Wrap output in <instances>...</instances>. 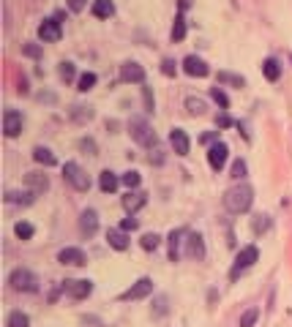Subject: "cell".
Instances as JSON below:
<instances>
[{"label": "cell", "mask_w": 292, "mask_h": 327, "mask_svg": "<svg viewBox=\"0 0 292 327\" xmlns=\"http://www.w3.org/2000/svg\"><path fill=\"white\" fill-rule=\"evenodd\" d=\"M251 202H254V191H251V186H246V183H238V186H232L224 194V207L235 215L246 213L251 207Z\"/></svg>", "instance_id": "1"}, {"label": "cell", "mask_w": 292, "mask_h": 327, "mask_svg": "<svg viewBox=\"0 0 292 327\" xmlns=\"http://www.w3.org/2000/svg\"><path fill=\"white\" fill-rule=\"evenodd\" d=\"M63 178H66L77 191H88L90 188V180H88V174H85V169L80 164H74V161H68L66 166H63Z\"/></svg>", "instance_id": "2"}, {"label": "cell", "mask_w": 292, "mask_h": 327, "mask_svg": "<svg viewBox=\"0 0 292 327\" xmlns=\"http://www.w3.org/2000/svg\"><path fill=\"white\" fill-rule=\"evenodd\" d=\"M9 284H11L17 292H36V284H38V281H36V275L30 273V270L19 267V270H14V273H11Z\"/></svg>", "instance_id": "3"}, {"label": "cell", "mask_w": 292, "mask_h": 327, "mask_svg": "<svg viewBox=\"0 0 292 327\" xmlns=\"http://www.w3.org/2000/svg\"><path fill=\"white\" fill-rule=\"evenodd\" d=\"M227 158H230V147H227L224 142H216V145L208 147V164H210L213 172H222Z\"/></svg>", "instance_id": "4"}, {"label": "cell", "mask_w": 292, "mask_h": 327, "mask_svg": "<svg viewBox=\"0 0 292 327\" xmlns=\"http://www.w3.org/2000/svg\"><path fill=\"white\" fill-rule=\"evenodd\" d=\"M131 137L139 142V145H145V147H156V134L151 131V125H148L145 120H131Z\"/></svg>", "instance_id": "5"}, {"label": "cell", "mask_w": 292, "mask_h": 327, "mask_svg": "<svg viewBox=\"0 0 292 327\" xmlns=\"http://www.w3.org/2000/svg\"><path fill=\"white\" fill-rule=\"evenodd\" d=\"M259 259V251H257V245H246V248H243L240 254H238V259H235V267H232V278H238V273L240 270H249L251 265H254V262Z\"/></svg>", "instance_id": "6"}, {"label": "cell", "mask_w": 292, "mask_h": 327, "mask_svg": "<svg viewBox=\"0 0 292 327\" xmlns=\"http://www.w3.org/2000/svg\"><path fill=\"white\" fill-rule=\"evenodd\" d=\"M63 289H66L74 300H82V297H88V294L93 292V281H88V278H74V281L63 284Z\"/></svg>", "instance_id": "7"}, {"label": "cell", "mask_w": 292, "mask_h": 327, "mask_svg": "<svg viewBox=\"0 0 292 327\" xmlns=\"http://www.w3.org/2000/svg\"><path fill=\"white\" fill-rule=\"evenodd\" d=\"M63 30H60V22L58 19H44L41 25H38V38H41L44 44H52V41H60Z\"/></svg>", "instance_id": "8"}, {"label": "cell", "mask_w": 292, "mask_h": 327, "mask_svg": "<svg viewBox=\"0 0 292 327\" xmlns=\"http://www.w3.org/2000/svg\"><path fill=\"white\" fill-rule=\"evenodd\" d=\"M151 292H153V281H151V278H139L131 289H126L120 294V300H142V297H148Z\"/></svg>", "instance_id": "9"}, {"label": "cell", "mask_w": 292, "mask_h": 327, "mask_svg": "<svg viewBox=\"0 0 292 327\" xmlns=\"http://www.w3.org/2000/svg\"><path fill=\"white\" fill-rule=\"evenodd\" d=\"M120 79H123V82H137V85H142V82H145V68H142L139 63L129 60V63H123V66H120Z\"/></svg>", "instance_id": "10"}, {"label": "cell", "mask_w": 292, "mask_h": 327, "mask_svg": "<svg viewBox=\"0 0 292 327\" xmlns=\"http://www.w3.org/2000/svg\"><path fill=\"white\" fill-rule=\"evenodd\" d=\"M169 145H172V150H175L178 156H188V150H191V139H188V134L183 129H172Z\"/></svg>", "instance_id": "11"}, {"label": "cell", "mask_w": 292, "mask_h": 327, "mask_svg": "<svg viewBox=\"0 0 292 327\" xmlns=\"http://www.w3.org/2000/svg\"><path fill=\"white\" fill-rule=\"evenodd\" d=\"M3 131H6V137H17L22 131V115L17 109H6L3 112Z\"/></svg>", "instance_id": "12"}, {"label": "cell", "mask_w": 292, "mask_h": 327, "mask_svg": "<svg viewBox=\"0 0 292 327\" xmlns=\"http://www.w3.org/2000/svg\"><path fill=\"white\" fill-rule=\"evenodd\" d=\"M183 71L188 77H208L210 74L208 63H205L202 58H197V55H188V58L183 60Z\"/></svg>", "instance_id": "13"}, {"label": "cell", "mask_w": 292, "mask_h": 327, "mask_svg": "<svg viewBox=\"0 0 292 327\" xmlns=\"http://www.w3.org/2000/svg\"><path fill=\"white\" fill-rule=\"evenodd\" d=\"M58 262H60V265H71V267H82L88 259H85L82 248H63L58 254Z\"/></svg>", "instance_id": "14"}, {"label": "cell", "mask_w": 292, "mask_h": 327, "mask_svg": "<svg viewBox=\"0 0 292 327\" xmlns=\"http://www.w3.org/2000/svg\"><path fill=\"white\" fill-rule=\"evenodd\" d=\"M148 202V194H142V191H129V194L123 196V207H126V213H137L139 207H145Z\"/></svg>", "instance_id": "15"}, {"label": "cell", "mask_w": 292, "mask_h": 327, "mask_svg": "<svg viewBox=\"0 0 292 327\" xmlns=\"http://www.w3.org/2000/svg\"><path fill=\"white\" fill-rule=\"evenodd\" d=\"M96 229H99V215H96V210H85L80 215V232L93 237V235H96Z\"/></svg>", "instance_id": "16"}, {"label": "cell", "mask_w": 292, "mask_h": 327, "mask_svg": "<svg viewBox=\"0 0 292 327\" xmlns=\"http://www.w3.org/2000/svg\"><path fill=\"white\" fill-rule=\"evenodd\" d=\"M25 183H28L30 194H44V191L50 188V180H46V174H41V172H28Z\"/></svg>", "instance_id": "17"}, {"label": "cell", "mask_w": 292, "mask_h": 327, "mask_svg": "<svg viewBox=\"0 0 292 327\" xmlns=\"http://www.w3.org/2000/svg\"><path fill=\"white\" fill-rule=\"evenodd\" d=\"M120 186V178H117L115 172H109V169H104L99 174V188L104 191V194H112V191Z\"/></svg>", "instance_id": "18"}, {"label": "cell", "mask_w": 292, "mask_h": 327, "mask_svg": "<svg viewBox=\"0 0 292 327\" xmlns=\"http://www.w3.org/2000/svg\"><path fill=\"white\" fill-rule=\"evenodd\" d=\"M186 237V229H172L169 232V259L178 262L180 259V243Z\"/></svg>", "instance_id": "19"}, {"label": "cell", "mask_w": 292, "mask_h": 327, "mask_svg": "<svg viewBox=\"0 0 292 327\" xmlns=\"http://www.w3.org/2000/svg\"><path fill=\"white\" fill-rule=\"evenodd\" d=\"M107 243L112 245L115 251H126V248H129V237H126L123 229H109V232H107Z\"/></svg>", "instance_id": "20"}, {"label": "cell", "mask_w": 292, "mask_h": 327, "mask_svg": "<svg viewBox=\"0 0 292 327\" xmlns=\"http://www.w3.org/2000/svg\"><path fill=\"white\" fill-rule=\"evenodd\" d=\"M112 14H115L112 0H96V3H93V17L96 19H107V17H112Z\"/></svg>", "instance_id": "21"}, {"label": "cell", "mask_w": 292, "mask_h": 327, "mask_svg": "<svg viewBox=\"0 0 292 327\" xmlns=\"http://www.w3.org/2000/svg\"><path fill=\"white\" fill-rule=\"evenodd\" d=\"M262 74H265V79L276 82V79L281 77V66H279V60H276V58H267V60L262 63Z\"/></svg>", "instance_id": "22"}, {"label": "cell", "mask_w": 292, "mask_h": 327, "mask_svg": "<svg viewBox=\"0 0 292 327\" xmlns=\"http://www.w3.org/2000/svg\"><path fill=\"white\" fill-rule=\"evenodd\" d=\"M186 243H188V251H186L188 257H197V259L205 257V245H202V237L200 235H188Z\"/></svg>", "instance_id": "23"}, {"label": "cell", "mask_w": 292, "mask_h": 327, "mask_svg": "<svg viewBox=\"0 0 292 327\" xmlns=\"http://www.w3.org/2000/svg\"><path fill=\"white\" fill-rule=\"evenodd\" d=\"M33 158H36L38 164H44V166H55V164H58L55 153H52V150H46V147H36L33 150Z\"/></svg>", "instance_id": "24"}, {"label": "cell", "mask_w": 292, "mask_h": 327, "mask_svg": "<svg viewBox=\"0 0 292 327\" xmlns=\"http://www.w3.org/2000/svg\"><path fill=\"white\" fill-rule=\"evenodd\" d=\"M6 327H30V319H28V314H22V311H11Z\"/></svg>", "instance_id": "25"}, {"label": "cell", "mask_w": 292, "mask_h": 327, "mask_svg": "<svg viewBox=\"0 0 292 327\" xmlns=\"http://www.w3.org/2000/svg\"><path fill=\"white\" fill-rule=\"evenodd\" d=\"M183 38H186V19L183 14H178L175 25H172V41H183Z\"/></svg>", "instance_id": "26"}, {"label": "cell", "mask_w": 292, "mask_h": 327, "mask_svg": "<svg viewBox=\"0 0 292 327\" xmlns=\"http://www.w3.org/2000/svg\"><path fill=\"white\" fill-rule=\"evenodd\" d=\"M33 232H36V229H33V224H28V221H19V224L14 227V235H17L19 240H30Z\"/></svg>", "instance_id": "27"}, {"label": "cell", "mask_w": 292, "mask_h": 327, "mask_svg": "<svg viewBox=\"0 0 292 327\" xmlns=\"http://www.w3.org/2000/svg\"><path fill=\"white\" fill-rule=\"evenodd\" d=\"M259 319V308H249L246 314L240 316V322H238V327H254V322Z\"/></svg>", "instance_id": "28"}, {"label": "cell", "mask_w": 292, "mask_h": 327, "mask_svg": "<svg viewBox=\"0 0 292 327\" xmlns=\"http://www.w3.org/2000/svg\"><path fill=\"white\" fill-rule=\"evenodd\" d=\"M186 109H188L191 115H202V112H205V101H202V98H194V95H191V98H186Z\"/></svg>", "instance_id": "29"}, {"label": "cell", "mask_w": 292, "mask_h": 327, "mask_svg": "<svg viewBox=\"0 0 292 327\" xmlns=\"http://www.w3.org/2000/svg\"><path fill=\"white\" fill-rule=\"evenodd\" d=\"M93 85H96V74H93V71H88V74H82V77H80V82H77V87H80L82 93H88Z\"/></svg>", "instance_id": "30"}, {"label": "cell", "mask_w": 292, "mask_h": 327, "mask_svg": "<svg viewBox=\"0 0 292 327\" xmlns=\"http://www.w3.org/2000/svg\"><path fill=\"white\" fill-rule=\"evenodd\" d=\"M120 183H123V186H129V188H137L139 186V183H142V178H139V172H126L123 174V178H120Z\"/></svg>", "instance_id": "31"}, {"label": "cell", "mask_w": 292, "mask_h": 327, "mask_svg": "<svg viewBox=\"0 0 292 327\" xmlns=\"http://www.w3.org/2000/svg\"><path fill=\"white\" fill-rule=\"evenodd\" d=\"M210 95H213V101H216L222 109H227V107H230V98H227V93L222 90V87H213V90H210Z\"/></svg>", "instance_id": "32"}, {"label": "cell", "mask_w": 292, "mask_h": 327, "mask_svg": "<svg viewBox=\"0 0 292 327\" xmlns=\"http://www.w3.org/2000/svg\"><path fill=\"white\" fill-rule=\"evenodd\" d=\"M161 243L159 235H142V248L145 251H156V245Z\"/></svg>", "instance_id": "33"}, {"label": "cell", "mask_w": 292, "mask_h": 327, "mask_svg": "<svg viewBox=\"0 0 292 327\" xmlns=\"http://www.w3.org/2000/svg\"><path fill=\"white\" fill-rule=\"evenodd\" d=\"M227 82V85H235V87H243V79L240 77H235V74H227V71H222L218 74V85Z\"/></svg>", "instance_id": "34"}, {"label": "cell", "mask_w": 292, "mask_h": 327, "mask_svg": "<svg viewBox=\"0 0 292 327\" xmlns=\"http://www.w3.org/2000/svg\"><path fill=\"white\" fill-rule=\"evenodd\" d=\"M175 71H178V63L172 60V58H164V60H161V74L175 77Z\"/></svg>", "instance_id": "35"}, {"label": "cell", "mask_w": 292, "mask_h": 327, "mask_svg": "<svg viewBox=\"0 0 292 327\" xmlns=\"http://www.w3.org/2000/svg\"><path fill=\"white\" fill-rule=\"evenodd\" d=\"M60 79H66V82L74 79V63H60Z\"/></svg>", "instance_id": "36"}, {"label": "cell", "mask_w": 292, "mask_h": 327, "mask_svg": "<svg viewBox=\"0 0 292 327\" xmlns=\"http://www.w3.org/2000/svg\"><path fill=\"white\" fill-rule=\"evenodd\" d=\"M243 174H246V164H243V161H235L232 164V178H243Z\"/></svg>", "instance_id": "37"}, {"label": "cell", "mask_w": 292, "mask_h": 327, "mask_svg": "<svg viewBox=\"0 0 292 327\" xmlns=\"http://www.w3.org/2000/svg\"><path fill=\"white\" fill-rule=\"evenodd\" d=\"M25 55H28V58H38V55H41V46H36V44H25Z\"/></svg>", "instance_id": "38"}, {"label": "cell", "mask_w": 292, "mask_h": 327, "mask_svg": "<svg viewBox=\"0 0 292 327\" xmlns=\"http://www.w3.org/2000/svg\"><path fill=\"white\" fill-rule=\"evenodd\" d=\"M85 6H88V0H68V9L71 11H82Z\"/></svg>", "instance_id": "39"}, {"label": "cell", "mask_w": 292, "mask_h": 327, "mask_svg": "<svg viewBox=\"0 0 292 327\" xmlns=\"http://www.w3.org/2000/svg\"><path fill=\"white\" fill-rule=\"evenodd\" d=\"M120 229H123V232H131V229H137V218H131V215H129V218L120 224Z\"/></svg>", "instance_id": "40"}, {"label": "cell", "mask_w": 292, "mask_h": 327, "mask_svg": "<svg viewBox=\"0 0 292 327\" xmlns=\"http://www.w3.org/2000/svg\"><path fill=\"white\" fill-rule=\"evenodd\" d=\"M80 147H82V150H90V153H96V142H93V139H82Z\"/></svg>", "instance_id": "41"}, {"label": "cell", "mask_w": 292, "mask_h": 327, "mask_svg": "<svg viewBox=\"0 0 292 327\" xmlns=\"http://www.w3.org/2000/svg\"><path fill=\"white\" fill-rule=\"evenodd\" d=\"M142 93H145V107H148V112H153V95H151V90L145 87Z\"/></svg>", "instance_id": "42"}, {"label": "cell", "mask_w": 292, "mask_h": 327, "mask_svg": "<svg viewBox=\"0 0 292 327\" xmlns=\"http://www.w3.org/2000/svg\"><path fill=\"white\" fill-rule=\"evenodd\" d=\"M216 123H218V125H230V117H227V115H222V117H218Z\"/></svg>", "instance_id": "43"}]
</instances>
